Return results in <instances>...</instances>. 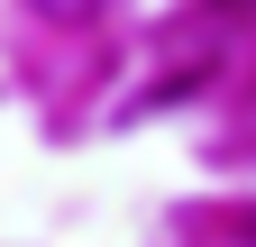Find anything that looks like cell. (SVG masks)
Returning <instances> with one entry per match:
<instances>
[{"instance_id": "6da1fadb", "label": "cell", "mask_w": 256, "mask_h": 247, "mask_svg": "<svg viewBox=\"0 0 256 247\" xmlns=\"http://www.w3.org/2000/svg\"><path fill=\"white\" fill-rule=\"evenodd\" d=\"M28 10H37V18H55V28H82V18H101L110 0H28Z\"/></svg>"}]
</instances>
